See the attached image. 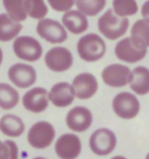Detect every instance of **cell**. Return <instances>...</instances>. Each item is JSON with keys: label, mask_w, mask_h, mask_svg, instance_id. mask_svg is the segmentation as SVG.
<instances>
[{"label": "cell", "mask_w": 149, "mask_h": 159, "mask_svg": "<svg viewBox=\"0 0 149 159\" xmlns=\"http://www.w3.org/2000/svg\"><path fill=\"white\" fill-rule=\"evenodd\" d=\"M72 88L75 96L78 99H90L96 94L98 90V82L92 74L83 73L78 75L72 81Z\"/></svg>", "instance_id": "5bb4252c"}, {"label": "cell", "mask_w": 149, "mask_h": 159, "mask_svg": "<svg viewBox=\"0 0 149 159\" xmlns=\"http://www.w3.org/2000/svg\"><path fill=\"white\" fill-rule=\"evenodd\" d=\"M75 91L72 86L67 82L57 83L48 93V98L56 107H67L74 102Z\"/></svg>", "instance_id": "2e32d148"}, {"label": "cell", "mask_w": 149, "mask_h": 159, "mask_svg": "<svg viewBox=\"0 0 149 159\" xmlns=\"http://www.w3.org/2000/svg\"><path fill=\"white\" fill-rule=\"evenodd\" d=\"M141 14L145 20H147L149 21V0H147L146 2L142 5L141 8Z\"/></svg>", "instance_id": "f1b7e54d"}, {"label": "cell", "mask_w": 149, "mask_h": 159, "mask_svg": "<svg viewBox=\"0 0 149 159\" xmlns=\"http://www.w3.org/2000/svg\"><path fill=\"white\" fill-rule=\"evenodd\" d=\"M82 150L80 138L75 134H64L57 139L55 143V152L63 159H74L78 157Z\"/></svg>", "instance_id": "7c38bea8"}, {"label": "cell", "mask_w": 149, "mask_h": 159, "mask_svg": "<svg viewBox=\"0 0 149 159\" xmlns=\"http://www.w3.org/2000/svg\"><path fill=\"white\" fill-rule=\"evenodd\" d=\"M78 9L86 16H95L106 5V0H77Z\"/></svg>", "instance_id": "cb8c5ba5"}, {"label": "cell", "mask_w": 149, "mask_h": 159, "mask_svg": "<svg viewBox=\"0 0 149 159\" xmlns=\"http://www.w3.org/2000/svg\"><path fill=\"white\" fill-rule=\"evenodd\" d=\"M77 50L80 57L87 62L101 59L106 51L104 40L97 34H87L79 40Z\"/></svg>", "instance_id": "7a4b0ae2"}, {"label": "cell", "mask_w": 149, "mask_h": 159, "mask_svg": "<svg viewBox=\"0 0 149 159\" xmlns=\"http://www.w3.org/2000/svg\"><path fill=\"white\" fill-rule=\"evenodd\" d=\"M67 125L72 131L82 133L87 131L93 122L91 111L86 107L77 106L68 111L65 118Z\"/></svg>", "instance_id": "4fadbf2b"}, {"label": "cell", "mask_w": 149, "mask_h": 159, "mask_svg": "<svg viewBox=\"0 0 149 159\" xmlns=\"http://www.w3.org/2000/svg\"><path fill=\"white\" fill-rule=\"evenodd\" d=\"M23 29L20 21L12 20L7 13H0V41L8 42L14 39Z\"/></svg>", "instance_id": "d6986e66"}, {"label": "cell", "mask_w": 149, "mask_h": 159, "mask_svg": "<svg viewBox=\"0 0 149 159\" xmlns=\"http://www.w3.org/2000/svg\"><path fill=\"white\" fill-rule=\"evenodd\" d=\"M130 21L127 17H119L112 9H108L98 20V30L104 37L117 40L127 33Z\"/></svg>", "instance_id": "6da1fadb"}, {"label": "cell", "mask_w": 149, "mask_h": 159, "mask_svg": "<svg viewBox=\"0 0 149 159\" xmlns=\"http://www.w3.org/2000/svg\"><path fill=\"white\" fill-rule=\"evenodd\" d=\"M72 55L71 51L64 47H53L45 55V63L52 71L61 73L70 70L72 66Z\"/></svg>", "instance_id": "9c48e42d"}, {"label": "cell", "mask_w": 149, "mask_h": 159, "mask_svg": "<svg viewBox=\"0 0 149 159\" xmlns=\"http://www.w3.org/2000/svg\"><path fill=\"white\" fill-rule=\"evenodd\" d=\"M24 4L27 14L32 19H44L48 13V7L44 0H25Z\"/></svg>", "instance_id": "d4e9b609"}, {"label": "cell", "mask_w": 149, "mask_h": 159, "mask_svg": "<svg viewBox=\"0 0 149 159\" xmlns=\"http://www.w3.org/2000/svg\"><path fill=\"white\" fill-rule=\"evenodd\" d=\"M0 131L8 137H20L25 131V124L16 115L5 114L0 119Z\"/></svg>", "instance_id": "ffe728a7"}, {"label": "cell", "mask_w": 149, "mask_h": 159, "mask_svg": "<svg viewBox=\"0 0 149 159\" xmlns=\"http://www.w3.org/2000/svg\"><path fill=\"white\" fill-rule=\"evenodd\" d=\"M48 92L44 88H33L23 97V105L31 112L39 113L48 107Z\"/></svg>", "instance_id": "9a60e30c"}, {"label": "cell", "mask_w": 149, "mask_h": 159, "mask_svg": "<svg viewBox=\"0 0 149 159\" xmlns=\"http://www.w3.org/2000/svg\"><path fill=\"white\" fill-rule=\"evenodd\" d=\"M114 113L121 118L132 119L136 117L140 111L139 100L134 94L129 92L119 93L112 101Z\"/></svg>", "instance_id": "8992f818"}, {"label": "cell", "mask_w": 149, "mask_h": 159, "mask_svg": "<svg viewBox=\"0 0 149 159\" xmlns=\"http://www.w3.org/2000/svg\"><path fill=\"white\" fill-rule=\"evenodd\" d=\"M37 33L41 38L52 44L63 43L68 39L64 27L52 19H41L37 25Z\"/></svg>", "instance_id": "ba28073f"}, {"label": "cell", "mask_w": 149, "mask_h": 159, "mask_svg": "<svg viewBox=\"0 0 149 159\" xmlns=\"http://www.w3.org/2000/svg\"><path fill=\"white\" fill-rule=\"evenodd\" d=\"M20 95L16 89L5 83H0V107L4 110L12 109L17 105Z\"/></svg>", "instance_id": "44dd1931"}, {"label": "cell", "mask_w": 149, "mask_h": 159, "mask_svg": "<svg viewBox=\"0 0 149 159\" xmlns=\"http://www.w3.org/2000/svg\"><path fill=\"white\" fill-rule=\"evenodd\" d=\"M76 0H48L49 5L55 11L65 12L75 5Z\"/></svg>", "instance_id": "83f0119b"}, {"label": "cell", "mask_w": 149, "mask_h": 159, "mask_svg": "<svg viewBox=\"0 0 149 159\" xmlns=\"http://www.w3.org/2000/svg\"><path fill=\"white\" fill-rule=\"evenodd\" d=\"M90 148L93 153L105 156L111 153L117 146V137L108 129H99L90 137Z\"/></svg>", "instance_id": "52a82bcc"}, {"label": "cell", "mask_w": 149, "mask_h": 159, "mask_svg": "<svg viewBox=\"0 0 149 159\" xmlns=\"http://www.w3.org/2000/svg\"><path fill=\"white\" fill-rule=\"evenodd\" d=\"M63 24L72 34L80 35L88 29V20L80 10H68L63 16Z\"/></svg>", "instance_id": "e0dca14e"}, {"label": "cell", "mask_w": 149, "mask_h": 159, "mask_svg": "<svg viewBox=\"0 0 149 159\" xmlns=\"http://www.w3.org/2000/svg\"><path fill=\"white\" fill-rule=\"evenodd\" d=\"M131 37L139 44L149 47V21L145 19L137 20L131 30Z\"/></svg>", "instance_id": "603a6c76"}, {"label": "cell", "mask_w": 149, "mask_h": 159, "mask_svg": "<svg viewBox=\"0 0 149 159\" xmlns=\"http://www.w3.org/2000/svg\"><path fill=\"white\" fill-rule=\"evenodd\" d=\"M130 88L138 95L149 93V70L145 66H137L132 71Z\"/></svg>", "instance_id": "ac0fdd59"}, {"label": "cell", "mask_w": 149, "mask_h": 159, "mask_svg": "<svg viewBox=\"0 0 149 159\" xmlns=\"http://www.w3.org/2000/svg\"><path fill=\"white\" fill-rule=\"evenodd\" d=\"M2 59H3V53H2V50L0 48V64L2 62Z\"/></svg>", "instance_id": "f546056e"}, {"label": "cell", "mask_w": 149, "mask_h": 159, "mask_svg": "<svg viewBox=\"0 0 149 159\" xmlns=\"http://www.w3.org/2000/svg\"><path fill=\"white\" fill-rule=\"evenodd\" d=\"M101 77L107 86L114 87V88H121L130 83L132 71L128 66L114 63L105 67Z\"/></svg>", "instance_id": "30bf717a"}, {"label": "cell", "mask_w": 149, "mask_h": 159, "mask_svg": "<svg viewBox=\"0 0 149 159\" xmlns=\"http://www.w3.org/2000/svg\"><path fill=\"white\" fill-rule=\"evenodd\" d=\"M114 12L119 17H127L136 14L138 4L136 0H114L112 1Z\"/></svg>", "instance_id": "484cf974"}, {"label": "cell", "mask_w": 149, "mask_h": 159, "mask_svg": "<svg viewBox=\"0 0 149 159\" xmlns=\"http://www.w3.org/2000/svg\"><path fill=\"white\" fill-rule=\"evenodd\" d=\"M19 156V149L13 141L7 140L4 142L0 141V158L16 159Z\"/></svg>", "instance_id": "4316f807"}, {"label": "cell", "mask_w": 149, "mask_h": 159, "mask_svg": "<svg viewBox=\"0 0 149 159\" xmlns=\"http://www.w3.org/2000/svg\"><path fill=\"white\" fill-rule=\"evenodd\" d=\"M55 138V129L48 121H38L33 125L28 133V142L36 149H45Z\"/></svg>", "instance_id": "277c9868"}, {"label": "cell", "mask_w": 149, "mask_h": 159, "mask_svg": "<svg viewBox=\"0 0 149 159\" xmlns=\"http://www.w3.org/2000/svg\"><path fill=\"white\" fill-rule=\"evenodd\" d=\"M7 14L16 21H23L28 14L25 10V0H2Z\"/></svg>", "instance_id": "7402d4cb"}, {"label": "cell", "mask_w": 149, "mask_h": 159, "mask_svg": "<svg viewBox=\"0 0 149 159\" xmlns=\"http://www.w3.org/2000/svg\"><path fill=\"white\" fill-rule=\"evenodd\" d=\"M13 52L20 59L33 62L41 58L43 49L38 40L29 36H21L14 40Z\"/></svg>", "instance_id": "5b68a950"}, {"label": "cell", "mask_w": 149, "mask_h": 159, "mask_svg": "<svg viewBox=\"0 0 149 159\" xmlns=\"http://www.w3.org/2000/svg\"><path fill=\"white\" fill-rule=\"evenodd\" d=\"M8 78L13 85L26 89L35 84L37 73L35 68L25 63H16L8 70Z\"/></svg>", "instance_id": "8fae6325"}, {"label": "cell", "mask_w": 149, "mask_h": 159, "mask_svg": "<svg viewBox=\"0 0 149 159\" xmlns=\"http://www.w3.org/2000/svg\"><path fill=\"white\" fill-rule=\"evenodd\" d=\"M114 53L119 60L128 63H135L146 56L147 47L139 44L132 37H128L118 42L114 48Z\"/></svg>", "instance_id": "3957f363"}]
</instances>
